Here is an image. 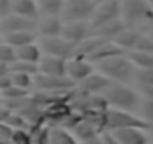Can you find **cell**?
<instances>
[{
	"mask_svg": "<svg viewBox=\"0 0 153 144\" xmlns=\"http://www.w3.org/2000/svg\"><path fill=\"white\" fill-rule=\"evenodd\" d=\"M95 68L98 69V72L105 75L110 81L119 83V84H125V83L131 81L132 78H135V74H137L135 66L131 63V60L128 59L126 54L101 62Z\"/></svg>",
	"mask_w": 153,
	"mask_h": 144,
	"instance_id": "6da1fadb",
	"label": "cell"
},
{
	"mask_svg": "<svg viewBox=\"0 0 153 144\" xmlns=\"http://www.w3.org/2000/svg\"><path fill=\"white\" fill-rule=\"evenodd\" d=\"M107 104L108 108H117V110H125L131 111L138 107L140 104V96L135 90L125 84L113 83L102 95H101Z\"/></svg>",
	"mask_w": 153,
	"mask_h": 144,
	"instance_id": "7a4b0ae2",
	"label": "cell"
},
{
	"mask_svg": "<svg viewBox=\"0 0 153 144\" xmlns=\"http://www.w3.org/2000/svg\"><path fill=\"white\" fill-rule=\"evenodd\" d=\"M102 126L107 128L110 132L117 129H126V128H140L146 129L149 123L146 120H141L125 110L117 108H107L102 114Z\"/></svg>",
	"mask_w": 153,
	"mask_h": 144,
	"instance_id": "3957f363",
	"label": "cell"
},
{
	"mask_svg": "<svg viewBox=\"0 0 153 144\" xmlns=\"http://www.w3.org/2000/svg\"><path fill=\"white\" fill-rule=\"evenodd\" d=\"M153 6L149 0H122V20L131 27L138 24H150Z\"/></svg>",
	"mask_w": 153,
	"mask_h": 144,
	"instance_id": "277c9868",
	"label": "cell"
},
{
	"mask_svg": "<svg viewBox=\"0 0 153 144\" xmlns=\"http://www.w3.org/2000/svg\"><path fill=\"white\" fill-rule=\"evenodd\" d=\"M120 18H122V0H107V2L96 6L90 18L92 32Z\"/></svg>",
	"mask_w": 153,
	"mask_h": 144,
	"instance_id": "5b68a950",
	"label": "cell"
},
{
	"mask_svg": "<svg viewBox=\"0 0 153 144\" xmlns=\"http://www.w3.org/2000/svg\"><path fill=\"white\" fill-rule=\"evenodd\" d=\"M39 47H41L44 56L60 57V59H65V60H69V59L75 57V51H76V45L71 44L63 36H59V38H41Z\"/></svg>",
	"mask_w": 153,
	"mask_h": 144,
	"instance_id": "8992f818",
	"label": "cell"
},
{
	"mask_svg": "<svg viewBox=\"0 0 153 144\" xmlns=\"http://www.w3.org/2000/svg\"><path fill=\"white\" fill-rule=\"evenodd\" d=\"M96 6L92 0H65L63 21H90Z\"/></svg>",
	"mask_w": 153,
	"mask_h": 144,
	"instance_id": "52a82bcc",
	"label": "cell"
},
{
	"mask_svg": "<svg viewBox=\"0 0 153 144\" xmlns=\"http://www.w3.org/2000/svg\"><path fill=\"white\" fill-rule=\"evenodd\" d=\"M33 86L44 93H63L69 92L75 84L68 77H54V75H44L38 74L35 75Z\"/></svg>",
	"mask_w": 153,
	"mask_h": 144,
	"instance_id": "ba28073f",
	"label": "cell"
},
{
	"mask_svg": "<svg viewBox=\"0 0 153 144\" xmlns=\"http://www.w3.org/2000/svg\"><path fill=\"white\" fill-rule=\"evenodd\" d=\"M95 65L89 62L87 59L83 57H72L68 60V68H66V77L75 84L78 86L81 81H84L89 75L95 72Z\"/></svg>",
	"mask_w": 153,
	"mask_h": 144,
	"instance_id": "9c48e42d",
	"label": "cell"
},
{
	"mask_svg": "<svg viewBox=\"0 0 153 144\" xmlns=\"http://www.w3.org/2000/svg\"><path fill=\"white\" fill-rule=\"evenodd\" d=\"M38 20L24 18L15 14H8L0 18V33L8 35L15 32H36Z\"/></svg>",
	"mask_w": 153,
	"mask_h": 144,
	"instance_id": "30bf717a",
	"label": "cell"
},
{
	"mask_svg": "<svg viewBox=\"0 0 153 144\" xmlns=\"http://www.w3.org/2000/svg\"><path fill=\"white\" fill-rule=\"evenodd\" d=\"M92 35L93 32L90 27V21H65L62 36L76 47Z\"/></svg>",
	"mask_w": 153,
	"mask_h": 144,
	"instance_id": "8fae6325",
	"label": "cell"
},
{
	"mask_svg": "<svg viewBox=\"0 0 153 144\" xmlns=\"http://www.w3.org/2000/svg\"><path fill=\"white\" fill-rule=\"evenodd\" d=\"M111 84H113V81H110L105 75L101 74V72H96L95 71L92 75H89L84 81H81L78 84V90L81 92V95L101 96Z\"/></svg>",
	"mask_w": 153,
	"mask_h": 144,
	"instance_id": "7c38bea8",
	"label": "cell"
},
{
	"mask_svg": "<svg viewBox=\"0 0 153 144\" xmlns=\"http://www.w3.org/2000/svg\"><path fill=\"white\" fill-rule=\"evenodd\" d=\"M39 74L44 75H54V77H66V68L68 60L53 56H42V59L38 63Z\"/></svg>",
	"mask_w": 153,
	"mask_h": 144,
	"instance_id": "4fadbf2b",
	"label": "cell"
},
{
	"mask_svg": "<svg viewBox=\"0 0 153 144\" xmlns=\"http://www.w3.org/2000/svg\"><path fill=\"white\" fill-rule=\"evenodd\" d=\"M65 21L60 17H41L36 24V33L41 38H59L63 33Z\"/></svg>",
	"mask_w": 153,
	"mask_h": 144,
	"instance_id": "5bb4252c",
	"label": "cell"
},
{
	"mask_svg": "<svg viewBox=\"0 0 153 144\" xmlns=\"http://www.w3.org/2000/svg\"><path fill=\"white\" fill-rule=\"evenodd\" d=\"M122 54H126V53L117 44H114L113 41H104L87 60L92 62L96 66L101 62H105L108 59H113V57H117V56H122Z\"/></svg>",
	"mask_w": 153,
	"mask_h": 144,
	"instance_id": "9a60e30c",
	"label": "cell"
},
{
	"mask_svg": "<svg viewBox=\"0 0 153 144\" xmlns=\"http://www.w3.org/2000/svg\"><path fill=\"white\" fill-rule=\"evenodd\" d=\"M111 134L119 141V144H147V137L144 134V129L140 128L117 129L113 131Z\"/></svg>",
	"mask_w": 153,
	"mask_h": 144,
	"instance_id": "2e32d148",
	"label": "cell"
},
{
	"mask_svg": "<svg viewBox=\"0 0 153 144\" xmlns=\"http://www.w3.org/2000/svg\"><path fill=\"white\" fill-rule=\"evenodd\" d=\"M141 36H143V35H141L137 29H134V27H126L123 32H120V33L117 35V38H116L113 42L117 44L125 53H128V51H132V50H135V48L138 47Z\"/></svg>",
	"mask_w": 153,
	"mask_h": 144,
	"instance_id": "e0dca14e",
	"label": "cell"
},
{
	"mask_svg": "<svg viewBox=\"0 0 153 144\" xmlns=\"http://www.w3.org/2000/svg\"><path fill=\"white\" fill-rule=\"evenodd\" d=\"M11 14L24 17V18H30V20H38L39 11H38V5L36 0H12L11 5Z\"/></svg>",
	"mask_w": 153,
	"mask_h": 144,
	"instance_id": "ac0fdd59",
	"label": "cell"
},
{
	"mask_svg": "<svg viewBox=\"0 0 153 144\" xmlns=\"http://www.w3.org/2000/svg\"><path fill=\"white\" fill-rule=\"evenodd\" d=\"M41 17H60L65 9V0H36Z\"/></svg>",
	"mask_w": 153,
	"mask_h": 144,
	"instance_id": "d6986e66",
	"label": "cell"
},
{
	"mask_svg": "<svg viewBox=\"0 0 153 144\" xmlns=\"http://www.w3.org/2000/svg\"><path fill=\"white\" fill-rule=\"evenodd\" d=\"M126 56L137 71L153 68V53H149L144 50H132V51H128Z\"/></svg>",
	"mask_w": 153,
	"mask_h": 144,
	"instance_id": "ffe728a7",
	"label": "cell"
},
{
	"mask_svg": "<svg viewBox=\"0 0 153 144\" xmlns=\"http://www.w3.org/2000/svg\"><path fill=\"white\" fill-rule=\"evenodd\" d=\"M15 54H17V60H24V62H30V63H39V60L44 56L39 44H35V42L20 47V48H15Z\"/></svg>",
	"mask_w": 153,
	"mask_h": 144,
	"instance_id": "44dd1931",
	"label": "cell"
},
{
	"mask_svg": "<svg viewBox=\"0 0 153 144\" xmlns=\"http://www.w3.org/2000/svg\"><path fill=\"white\" fill-rule=\"evenodd\" d=\"M35 33L36 32H15V33H8L3 35V42L11 45L12 48H20L29 44L35 42Z\"/></svg>",
	"mask_w": 153,
	"mask_h": 144,
	"instance_id": "7402d4cb",
	"label": "cell"
},
{
	"mask_svg": "<svg viewBox=\"0 0 153 144\" xmlns=\"http://www.w3.org/2000/svg\"><path fill=\"white\" fill-rule=\"evenodd\" d=\"M11 72H21V74H29V75H38L39 74V68L38 63H30L24 60H15L14 63L9 65Z\"/></svg>",
	"mask_w": 153,
	"mask_h": 144,
	"instance_id": "603a6c76",
	"label": "cell"
},
{
	"mask_svg": "<svg viewBox=\"0 0 153 144\" xmlns=\"http://www.w3.org/2000/svg\"><path fill=\"white\" fill-rule=\"evenodd\" d=\"M11 78H12V84L14 86H17L20 89H24L27 92L33 86V81H35V77L33 75L21 74V72H11Z\"/></svg>",
	"mask_w": 153,
	"mask_h": 144,
	"instance_id": "cb8c5ba5",
	"label": "cell"
},
{
	"mask_svg": "<svg viewBox=\"0 0 153 144\" xmlns=\"http://www.w3.org/2000/svg\"><path fill=\"white\" fill-rule=\"evenodd\" d=\"M135 80L141 84L143 89H152V87H153V68L137 71Z\"/></svg>",
	"mask_w": 153,
	"mask_h": 144,
	"instance_id": "d4e9b609",
	"label": "cell"
},
{
	"mask_svg": "<svg viewBox=\"0 0 153 144\" xmlns=\"http://www.w3.org/2000/svg\"><path fill=\"white\" fill-rule=\"evenodd\" d=\"M17 60V54H15V48H12L11 45L0 42V63L5 65H11Z\"/></svg>",
	"mask_w": 153,
	"mask_h": 144,
	"instance_id": "484cf974",
	"label": "cell"
},
{
	"mask_svg": "<svg viewBox=\"0 0 153 144\" xmlns=\"http://www.w3.org/2000/svg\"><path fill=\"white\" fill-rule=\"evenodd\" d=\"M51 144H76V143L69 134H66L62 129H57V131H53L51 134Z\"/></svg>",
	"mask_w": 153,
	"mask_h": 144,
	"instance_id": "4316f807",
	"label": "cell"
},
{
	"mask_svg": "<svg viewBox=\"0 0 153 144\" xmlns=\"http://www.w3.org/2000/svg\"><path fill=\"white\" fill-rule=\"evenodd\" d=\"M0 95H2L5 99H21V98H26L29 95V92L24 90V89H20L17 86H11L9 89L3 90Z\"/></svg>",
	"mask_w": 153,
	"mask_h": 144,
	"instance_id": "83f0119b",
	"label": "cell"
},
{
	"mask_svg": "<svg viewBox=\"0 0 153 144\" xmlns=\"http://www.w3.org/2000/svg\"><path fill=\"white\" fill-rule=\"evenodd\" d=\"M143 111L146 116V122L153 125V101L152 99H146L143 102Z\"/></svg>",
	"mask_w": 153,
	"mask_h": 144,
	"instance_id": "f1b7e54d",
	"label": "cell"
},
{
	"mask_svg": "<svg viewBox=\"0 0 153 144\" xmlns=\"http://www.w3.org/2000/svg\"><path fill=\"white\" fill-rule=\"evenodd\" d=\"M12 138L17 144H30V138L24 131H15L12 134Z\"/></svg>",
	"mask_w": 153,
	"mask_h": 144,
	"instance_id": "f546056e",
	"label": "cell"
},
{
	"mask_svg": "<svg viewBox=\"0 0 153 144\" xmlns=\"http://www.w3.org/2000/svg\"><path fill=\"white\" fill-rule=\"evenodd\" d=\"M11 5L12 0H0V18L11 14Z\"/></svg>",
	"mask_w": 153,
	"mask_h": 144,
	"instance_id": "4dcf8cb0",
	"label": "cell"
},
{
	"mask_svg": "<svg viewBox=\"0 0 153 144\" xmlns=\"http://www.w3.org/2000/svg\"><path fill=\"white\" fill-rule=\"evenodd\" d=\"M11 86H14L12 84V78H11V72L8 75L0 77V93H2L3 90H6V89H9Z\"/></svg>",
	"mask_w": 153,
	"mask_h": 144,
	"instance_id": "1f68e13d",
	"label": "cell"
},
{
	"mask_svg": "<svg viewBox=\"0 0 153 144\" xmlns=\"http://www.w3.org/2000/svg\"><path fill=\"white\" fill-rule=\"evenodd\" d=\"M102 144H119V141L113 137V134L110 132V134H105L104 137H102Z\"/></svg>",
	"mask_w": 153,
	"mask_h": 144,
	"instance_id": "d6a6232c",
	"label": "cell"
},
{
	"mask_svg": "<svg viewBox=\"0 0 153 144\" xmlns=\"http://www.w3.org/2000/svg\"><path fill=\"white\" fill-rule=\"evenodd\" d=\"M9 66L5 65V63H0V77H3V75H8L9 74Z\"/></svg>",
	"mask_w": 153,
	"mask_h": 144,
	"instance_id": "836d02e7",
	"label": "cell"
},
{
	"mask_svg": "<svg viewBox=\"0 0 153 144\" xmlns=\"http://www.w3.org/2000/svg\"><path fill=\"white\" fill-rule=\"evenodd\" d=\"M143 93L146 95V99H152L153 101V87L152 89H143Z\"/></svg>",
	"mask_w": 153,
	"mask_h": 144,
	"instance_id": "e575fe53",
	"label": "cell"
},
{
	"mask_svg": "<svg viewBox=\"0 0 153 144\" xmlns=\"http://www.w3.org/2000/svg\"><path fill=\"white\" fill-rule=\"evenodd\" d=\"M92 2L95 3V6H98V5H101V3H104V2H107V0H92Z\"/></svg>",
	"mask_w": 153,
	"mask_h": 144,
	"instance_id": "d590c367",
	"label": "cell"
},
{
	"mask_svg": "<svg viewBox=\"0 0 153 144\" xmlns=\"http://www.w3.org/2000/svg\"><path fill=\"white\" fill-rule=\"evenodd\" d=\"M150 26H152V29H153V15H152V20H150Z\"/></svg>",
	"mask_w": 153,
	"mask_h": 144,
	"instance_id": "8d00e7d4",
	"label": "cell"
},
{
	"mask_svg": "<svg viewBox=\"0 0 153 144\" xmlns=\"http://www.w3.org/2000/svg\"><path fill=\"white\" fill-rule=\"evenodd\" d=\"M149 3H150V5L153 6V0H149Z\"/></svg>",
	"mask_w": 153,
	"mask_h": 144,
	"instance_id": "74e56055",
	"label": "cell"
},
{
	"mask_svg": "<svg viewBox=\"0 0 153 144\" xmlns=\"http://www.w3.org/2000/svg\"><path fill=\"white\" fill-rule=\"evenodd\" d=\"M150 36H153V29H152V32H150Z\"/></svg>",
	"mask_w": 153,
	"mask_h": 144,
	"instance_id": "f35d334b",
	"label": "cell"
}]
</instances>
